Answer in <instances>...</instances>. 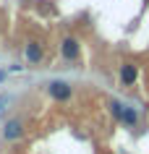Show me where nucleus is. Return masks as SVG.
<instances>
[{
  "mask_svg": "<svg viewBox=\"0 0 149 154\" xmlns=\"http://www.w3.org/2000/svg\"><path fill=\"white\" fill-rule=\"evenodd\" d=\"M118 123H123L126 128H136V125H139V112H136V107L123 105V110H120V118H118Z\"/></svg>",
  "mask_w": 149,
  "mask_h": 154,
  "instance_id": "6",
  "label": "nucleus"
},
{
  "mask_svg": "<svg viewBox=\"0 0 149 154\" xmlns=\"http://www.w3.org/2000/svg\"><path fill=\"white\" fill-rule=\"evenodd\" d=\"M118 79H120L123 86H133L136 79H139V68H136L133 63H123V65H120V71H118Z\"/></svg>",
  "mask_w": 149,
  "mask_h": 154,
  "instance_id": "5",
  "label": "nucleus"
},
{
  "mask_svg": "<svg viewBox=\"0 0 149 154\" xmlns=\"http://www.w3.org/2000/svg\"><path fill=\"white\" fill-rule=\"evenodd\" d=\"M58 47H60V57L66 63H79L81 60V42L76 37H63Z\"/></svg>",
  "mask_w": 149,
  "mask_h": 154,
  "instance_id": "1",
  "label": "nucleus"
},
{
  "mask_svg": "<svg viewBox=\"0 0 149 154\" xmlns=\"http://www.w3.org/2000/svg\"><path fill=\"white\" fill-rule=\"evenodd\" d=\"M5 105H8V94H0V110H5Z\"/></svg>",
  "mask_w": 149,
  "mask_h": 154,
  "instance_id": "8",
  "label": "nucleus"
},
{
  "mask_svg": "<svg viewBox=\"0 0 149 154\" xmlns=\"http://www.w3.org/2000/svg\"><path fill=\"white\" fill-rule=\"evenodd\" d=\"M5 76H8V71H0V81H3V79H5Z\"/></svg>",
  "mask_w": 149,
  "mask_h": 154,
  "instance_id": "9",
  "label": "nucleus"
},
{
  "mask_svg": "<svg viewBox=\"0 0 149 154\" xmlns=\"http://www.w3.org/2000/svg\"><path fill=\"white\" fill-rule=\"evenodd\" d=\"M47 94L55 99V102H68V99L73 97V86L68 81H63V79H55V81L47 84Z\"/></svg>",
  "mask_w": 149,
  "mask_h": 154,
  "instance_id": "2",
  "label": "nucleus"
},
{
  "mask_svg": "<svg viewBox=\"0 0 149 154\" xmlns=\"http://www.w3.org/2000/svg\"><path fill=\"white\" fill-rule=\"evenodd\" d=\"M21 71H24V65H18V63H13V65L8 68V73H21Z\"/></svg>",
  "mask_w": 149,
  "mask_h": 154,
  "instance_id": "7",
  "label": "nucleus"
},
{
  "mask_svg": "<svg viewBox=\"0 0 149 154\" xmlns=\"http://www.w3.org/2000/svg\"><path fill=\"white\" fill-rule=\"evenodd\" d=\"M24 52H26V63L29 65H39L42 60H45V50H42V45L37 39H29L24 45Z\"/></svg>",
  "mask_w": 149,
  "mask_h": 154,
  "instance_id": "4",
  "label": "nucleus"
},
{
  "mask_svg": "<svg viewBox=\"0 0 149 154\" xmlns=\"http://www.w3.org/2000/svg\"><path fill=\"white\" fill-rule=\"evenodd\" d=\"M3 138H5V141H11V144L21 141V138H24V123L18 120V118L8 120L5 125H3Z\"/></svg>",
  "mask_w": 149,
  "mask_h": 154,
  "instance_id": "3",
  "label": "nucleus"
}]
</instances>
